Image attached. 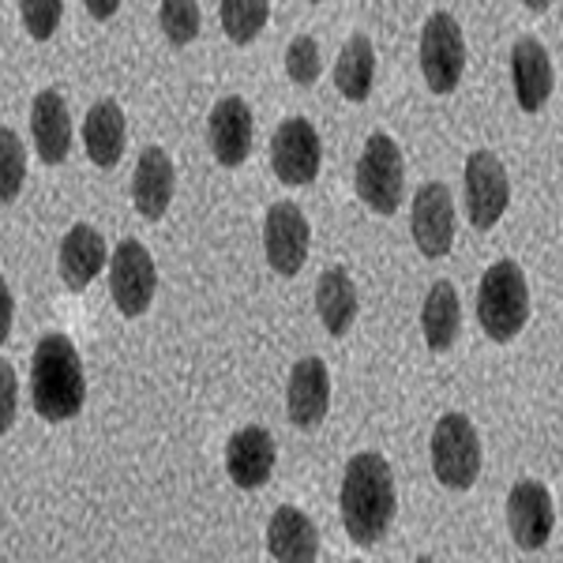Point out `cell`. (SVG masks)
I'll return each mask as SVG.
<instances>
[{
    "label": "cell",
    "mask_w": 563,
    "mask_h": 563,
    "mask_svg": "<svg viewBox=\"0 0 563 563\" xmlns=\"http://www.w3.org/2000/svg\"><path fill=\"white\" fill-rule=\"evenodd\" d=\"M342 530L353 544L372 549L387 538L390 522L398 511V493H395V470L384 455L376 451H361L350 459L346 477H342Z\"/></svg>",
    "instance_id": "1"
},
{
    "label": "cell",
    "mask_w": 563,
    "mask_h": 563,
    "mask_svg": "<svg viewBox=\"0 0 563 563\" xmlns=\"http://www.w3.org/2000/svg\"><path fill=\"white\" fill-rule=\"evenodd\" d=\"M87 379L84 361L68 334H45L31 357V402L42 421H71L84 410Z\"/></svg>",
    "instance_id": "2"
},
{
    "label": "cell",
    "mask_w": 563,
    "mask_h": 563,
    "mask_svg": "<svg viewBox=\"0 0 563 563\" xmlns=\"http://www.w3.org/2000/svg\"><path fill=\"white\" fill-rule=\"evenodd\" d=\"M477 323L493 342H511L530 323V286L515 260H499L477 286Z\"/></svg>",
    "instance_id": "3"
},
{
    "label": "cell",
    "mask_w": 563,
    "mask_h": 563,
    "mask_svg": "<svg viewBox=\"0 0 563 563\" xmlns=\"http://www.w3.org/2000/svg\"><path fill=\"white\" fill-rule=\"evenodd\" d=\"M353 188H357V199L376 214H395L402 207L406 196V158L402 147L395 143V135L387 132H372L365 151L357 158V169H353Z\"/></svg>",
    "instance_id": "4"
},
{
    "label": "cell",
    "mask_w": 563,
    "mask_h": 563,
    "mask_svg": "<svg viewBox=\"0 0 563 563\" xmlns=\"http://www.w3.org/2000/svg\"><path fill=\"white\" fill-rule=\"evenodd\" d=\"M432 474L443 488L466 493L481 474V435L466 413H443L432 429Z\"/></svg>",
    "instance_id": "5"
},
{
    "label": "cell",
    "mask_w": 563,
    "mask_h": 563,
    "mask_svg": "<svg viewBox=\"0 0 563 563\" xmlns=\"http://www.w3.org/2000/svg\"><path fill=\"white\" fill-rule=\"evenodd\" d=\"M421 71L432 95H451L466 76V38L451 12H432L421 31Z\"/></svg>",
    "instance_id": "6"
},
{
    "label": "cell",
    "mask_w": 563,
    "mask_h": 563,
    "mask_svg": "<svg viewBox=\"0 0 563 563\" xmlns=\"http://www.w3.org/2000/svg\"><path fill=\"white\" fill-rule=\"evenodd\" d=\"M271 166H275V177L289 188H305L320 177L323 143L312 121L289 117V121L278 124L275 140H271Z\"/></svg>",
    "instance_id": "7"
},
{
    "label": "cell",
    "mask_w": 563,
    "mask_h": 563,
    "mask_svg": "<svg viewBox=\"0 0 563 563\" xmlns=\"http://www.w3.org/2000/svg\"><path fill=\"white\" fill-rule=\"evenodd\" d=\"M154 289H158V271H154L151 252L132 238L117 244L113 260H109V294H113V305L129 320H135V316H143L151 308Z\"/></svg>",
    "instance_id": "8"
},
{
    "label": "cell",
    "mask_w": 563,
    "mask_h": 563,
    "mask_svg": "<svg viewBox=\"0 0 563 563\" xmlns=\"http://www.w3.org/2000/svg\"><path fill=\"white\" fill-rule=\"evenodd\" d=\"M466 214L474 230H493L511 203V180H507L504 162L493 151H474L466 158Z\"/></svg>",
    "instance_id": "9"
},
{
    "label": "cell",
    "mask_w": 563,
    "mask_h": 563,
    "mask_svg": "<svg viewBox=\"0 0 563 563\" xmlns=\"http://www.w3.org/2000/svg\"><path fill=\"white\" fill-rule=\"evenodd\" d=\"M410 233L421 249V256L443 260L455 244V199L443 180H429L413 192Z\"/></svg>",
    "instance_id": "10"
},
{
    "label": "cell",
    "mask_w": 563,
    "mask_h": 563,
    "mask_svg": "<svg viewBox=\"0 0 563 563\" xmlns=\"http://www.w3.org/2000/svg\"><path fill=\"white\" fill-rule=\"evenodd\" d=\"M507 526L526 552H538L549 544L552 530H556V504L541 481H515L507 493Z\"/></svg>",
    "instance_id": "11"
},
{
    "label": "cell",
    "mask_w": 563,
    "mask_h": 563,
    "mask_svg": "<svg viewBox=\"0 0 563 563\" xmlns=\"http://www.w3.org/2000/svg\"><path fill=\"white\" fill-rule=\"evenodd\" d=\"M308 244H312V230L301 207L294 203H275L263 218V252H267L271 271L294 278L308 260Z\"/></svg>",
    "instance_id": "12"
},
{
    "label": "cell",
    "mask_w": 563,
    "mask_h": 563,
    "mask_svg": "<svg viewBox=\"0 0 563 563\" xmlns=\"http://www.w3.org/2000/svg\"><path fill=\"white\" fill-rule=\"evenodd\" d=\"M252 140H256V121H252L249 102L238 95L222 98L211 109V117H207V143H211L218 166L225 169L244 166L252 154Z\"/></svg>",
    "instance_id": "13"
},
{
    "label": "cell",
    "mask_w": 563,
    "mask_h": 563,
    "mask_svg": "<svg viewBox=\"0 0 563 563\" xmlns=\"http://www.w3.org/2000/svg\"><path fill=\"white\" fill-rule=\"evenodd\" d=\"M275 462H278V448H275V435L260 424H249V429L233 432L230 443H225V474L238 488L252 493V488H263L275 474Z\"/></svg>",
    "instance_id": "14"
},
{
    "label": "cell",
    "mask_w": 563,
    "mask_h": 563,
    "mask_svg": "<svg viewBox=\"0 0 563 563\" xmlns=\"http://www.w3.org/2000/svg\"><path fill=\"white\" fill-rule=\"evenodd\" d=\"M286 410H289V421L305 432L320 429L327 421V410H331V372H327L320 357L297 361L294 372H289Z\"/></svg>",
    "instance_id": "15"
},
{
    "label": "cell",
    "mask_w": 563,
    "mask_h": 563,
    "mask_svg": "<svg viewBox=\"0 0 563 563\" xmlns=\"http://www.w3.org/2000/svg\"><path fill=\"white\" fill-rule=\"evenodd\" d=\"M511 79L515 98H519L522 113H538L549 106L552 90H556V68H552L549 49L538 38H519L511 45Z\"/></svg>",
    "instance_id": "16"
},
{
    "label": "cell",
    "mask_w": 563,
    "mask_h": 563,
    "mask_svg": "<svg viewBox=\"0 0 563 563\" xmlns=\"http://www.w3.org/2000/svg\"><path fill=\"white\" fill-rule=\"evenodd\" d=\"M174 162L162 147H143L140 162H135V174H132V203L140 218L147 222H158L162 214L169 211L174 203Z\"/></svg>",
    "instance_id": "17"
},
{
    "label": "cell",
    "mask_w": 563,
    "mask_h": 563,
    "mask_svg": "<svg viewBox=\"0 0 563 563\" xmlns=\"http://www.w3.org/2000/svg\"><path fill=\"white\" fill-rule=\"evenodd\" d=\"M31 135H34V151L45 166H60L71 151V113L68 102L57 90H38L31 106Z\"/></svg>",
    "instance_id": "18"
},
{
    "label": "cell",
    "mask_w": 563,
    "mask_h": 563,
    "mask_svg": "<svg viewBox=\"0 0 563 563\" xmlns=\"http://www.w3.org/2000/svg\"><path fill=\"white\" fill-rule=\"evenodd\" d=\"M57 263H60V278H65V286L76 289V294H84L90 282L98 278V271H106V263H109L106 238L87 222L71 225L68 238L60 241Z\"/></svg>",
    "instance_id": "19"
},
{
    "label": "cell",
    "mask_w": 563,
    "mask_h": 563,
    "mask_svg": "<svg viewBox=\"0 0 563 563\" xmlns=\"http://www.w3.org/2000/svg\"><path fill=\"white\" fill-rule=\"evenodd\" d=\"M267 552L282 563L320 560V530L301 507H278L267 522Z\"/></svg>",
    "instance_id": "20"
},
{
    "label": "cell",
    "mask_w": 563,
    "mask_h": 563,
    "mask_svg": "<svg viewBox=\"0 0 563 563\" xmlns=\"http://www.w3.org/2000/svg\"><path fill=\"white\" fill-rule=\"evenodd\" d=\"M124 143H129V124H124V109L113 102V98H102L87 109L84 117V147L90 154L95 166H117L124 154Z\"/></svg>",
    "instance_id": "21"
},
{
    "label": "cell",
    "mask_w": 563,
    "mask_h": 563,
    "mask_svg": "<svg viewBox=\"0 0 563 563\" xmlns=\"http://www.w3.org/2000/svg\"><path fill=\"white\" fill-rule=\"evenodd\" d=\"M316 312H320L323 331L331 339H342L353 327V316H357V286H353L346 267H327L320 275V282H316Z\"/></svg>",
    "instance_id": "22"
},
{
    "label": "cell",
    "mask_w": 563,
    "mask_h": 563,
    "mask_svg": "<svg viewBox=\"0 0 563 563\" xmlns=\"http://www.w3.org/2000/svg\"><path fill=\"white\" fill-rule=\"evenodd\" d=\"M462 327V305H459V289L451 286L448 278L432 282L429 297H424L421 308V331L424 342H429L432 353H448L459 339Z\"/></svg>",
    "instance_id": "23"
},
{
    "label": "cell",
    "mask_w": 563,
    "mask_h": 563,
    "mask_svg": "<svg viewBox=\"0 0 563 563\" xmlns=\"http://www.w3.org/2000/svg\"><path fill=\"white\" fill-rule=\"evenodd\" d=\"M372 84H376V45L368 34H353L334 60V87L350 102H368Z\"/></svg>",
    "instance_id": "24"
},
{
    "label": "cell",
    "mask_w": 563,
    "mask_h": 563,
    "mask_svg": "<svg viewBox=\"0 0 563 563\" xmlns=\"http://www.w3.org/2000/svg\"><path fill=\"white\" fill-rule=\"evenodd\" d=\"M222 31L233 45H249L271 20V0H222Z\"/></svg>",
    "instance_id": "25"
},
{
    "label": "cell",
    "mask_w": 563,
    "mask_h": 563,
    "mask_svg": "<svg viewBox=\"0 0 563 563\" xmlns=\"http://www.w3.org/2000/svg\"><path fill=\"white\" fill-rule=\"evenodd\" d=\"M23 177H26V151L20 132L4 129L0 132V199L15 203L23 192Z\"/></svg>",
    "instance_id": "26"
},
{
    "label": "cell",
    "mask_w": 563,
    "mask_h": 563,
    "mask_svg": "<svg viewBox=\"0 0 563 563\" xmlns=\"http://www.w3.org/2000/svg\"><path fill=\"white\" fill-rule=\"evenodd\" d=\"M158 23H162V34H166L174 45L196 42V34H199V0H162Z\"/></svg>",
    "instance_id": "27"
},
{
    "label": "cell",
    "mask_w": 563,
    "mask_h": 563,
    "mask_svg": "<svg viewBox=\"0 0 563 563\" xmlns=\"http://www.w3.org/2000/svg\"><path fill=\"white\" fill-rule=\"evenodd\" d=\"M323 71V57H320V45L308 34H297L286 49V76L294 79L297 87H312Z\"/></svg>",
    "instance_id": "28"
},
{
    "label": "cell",
    "mask_w": 563,
    "mask_h": 563,
    "mask_svg": "<svg viewBox=\"0 0 563 563\" xmlns=\"http://www.w3.org/2000/svg\"><path fill=\"white\" fill-rule=\"evenodd\" d=\"M60 12H65V0H20L23 31L34 42H49L53 31L60 26Z\"/></svg>",
    "instance_id": "29"
},
{
    "label": "cell",
    "mask_w": 563,
    "mask_h": 563,
    "mask_svg": "<svg viewBox=\"0 0 563 563\" xmlns=\"http://www.w3.org/2000/svg\"><path fill=\"white\" fill-rule=\"evenodd\" d=\"M0 387H4V406H0V432H8L15 424V413H20V379H15V368L8 361H0Z\"/></svg>",
    "instance_id": "30"
},
{
    "label": "cell",
    "mask_w": 563,
    "mask_h": 563,
    "mask_svg": "<svg viewBox=\"0 0 563 563\" xmlns=\"http://www.w3.org/2000/svg\"><path fill=\"white\" fill-rule=\"evenodd\" d=\"M0 301H4V320H0V342H8V334H12V316H15V297L8 286H0Z\"/></svg>",
    "instance_id": "31"
},
{
    "label": "cell",
    "mask_w": 563,
    "mask_h": 563,
    "mask_svg": "<svg viewBox=\"0 0 563 563\" xmlns=\"http://www.w3.org/2000/svg\"><path fill=\"white\" fill-rule=\"evenodd\" d=\"M84 4H87V12L95 15L98 23H106V20H113V15H117L121 0H84Z\"/></svg>",
    "instance_id": "32"
},
{
    "label": "cell",
    "mask_w": 563,
    "mask_h": 563,
    "mask_svg": "<svg viewBox=\"0 0 563 563\" xmlns=\"http://www.w3.org/2000/svg\"><path fill=\"white\" fill-rule=\"evenodd\" d=\"M522 4L530 8L533 15H541V12H549V8H552V0H522Z\"/></svg>",
    "instance_id": "33"
},
{
    "label": "cell",
    "mask_w": 563,
    "mask_h": 563,
    "mask_svg": "<svg viewBox=\"0 0 563 563\" xmlns=\"http://www.w3.org/2000/svg\"><path fill=\"white\" fill-rule=\"evenodd\" d=\"M316 4H320V0H316Z\"/></svg>",
    "instance_id": "34"
}]
</instances>
